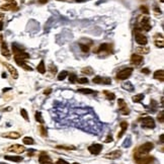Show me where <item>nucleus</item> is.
Listing matches in <instances>:
<instances>
[{"mask_svg":"<svg viewBox=\"0 0 164 164\" xmlns=\"http://www.w3.org/2000/svg\"><path fill=\"white\" fill-rule=\"evenodd\" d=\"M154 145L151 142H147V143H144L143 145H141L140 147H138V149L136 150L135 154H138V155H147L150 152L153 150Z\"/></svg>","mask_w":164,"mask_h":164,"instance_id":"nucleus-1","label":"nucleus"},{"mask_svg":"<svg viewBox=\"0 0 164 164\" xmlns=\"http://www.w3.org/2000/svg\"><path fill=\"white\" fill-rule=\"evenodd\" d=\"M134 159L137 164H151L154 161V157L150 155H138L134 154Z\"/></svg>","mask_w":164,"mask_h":164,"instance_id":"nucleus-2","label":"nucleus"},{"mask_svg":"<svg viewBox=\"0 0 164 164\" xmlns=\"http://www.w3.org/2000/svg\"><path fill=\"white\" fill-rule=\"evenodd\" d=\"M134 69L132 67H128V68L122 69V70L118 71V73L116 74V78L120 80H127L128 78H130L133 73Z\"/></svg>","mask_w":164,"mask_h":164,"instance_id":"nucleus-3","label":"nucleus"},{"mask_svg":"<svg viewBox=\"0 0 164 164\" xmlns=\"http://www.w3.org/2000/svg\"><path fill=\"white\" fill-rule=\"evenodd\" d=\"M142 127L145 129H154L155 128V120L151 116H145L142 118Z\"/></svg>","mask_w":164,"mask_h":164,"instance_id":"nucleus-4","label":"nucleus"},{"mask_svg":"<svg viewBox=\"0 0 164 164\" xmlns=\"http://www.w3.org/2000/svg\"><path fill=\"white\" fill-rule=\"evenodd\" d=\"M118 110H120L124 116H128V114H130V108H128V104L125 100L120 98V99L118 100Z\"/></svg>","mask_w":164,"mask_h":164,"instance_id":"nucleus-5","label":"nucleus"},{"mask_svg":"<svg viewBox=\"0 0 164 164\" xmlns=\"http://www.w3.org/2000/svg\"><path fill=\"white\" fill-rule=\"evenodd\" d=\"M149 21H150V18L148 16H143V17H142L141 21H140V23H139V25H140V27H141L142 31H149L150 29H152V27L150 25Z\"/></svg>","mask_w":164,"mask_h":164,"instance_id":"nucleus-6","label":"nucleus"},{"mask_svg":"<svg viewBox=\"0 0 164 164\" xmlns=\"http://www.w3.org/2000/svg\"><path fill=\"white\" fill-rule=\"evenodd\" d=\"M92 82L96 84H112V79L110 77H101V76H95L92 79Z\"/></svg>","mask_w":164,"mask_h":164,"instance_id":"nucleus-7","label":"nucleus"},{"mask_svg":"<svg viewBox=\"0 0 164 164\" xmlns=\"http://www.w3.org/2000/svg\"><path fill=\"white\" fill-rule=\"evenodd\" d=\"M135 39H136V43H137L138 45H141V46H145L148 43L147 37L141 33H135Z\"/></svg>","mask_w":164,"mask_h":164,"instance_id":"nucleus-8","label":"nucleus"},{"mask_svg":"<svg viewBox=\"0 0 164 164\" xmlns=\"http://www.w3.org/2000/svg\"><path fill=\"white\" fill-rule=\"evenodd\" d=\"M9 152H12V153H15V154H21L25 151V147L22 145H19V144H15V145H12L8 148Z\"/></svg>","mask_w":164,"mask_h":164,"instance_id":"nucleus-9","label":"nucleus"},{"mask_svg":"<svg viewBox=\"0 0 164 164\" xmlns=\"http://www.w3.org/2000/svg\"><path fill=\"white\" fill-rule=\"evenodd\" d=\"M0 9L2 11H8V10H17V5L15 1H10V2L3 4L0 6Z\"/></svg>","mask_w":164,"mask_h":164,"instance_id":"nucleus-10","label":"nucleus"},{"mask_svg":"<svg viewBox=\"0 0 164 164\" xmlns=\"http://www.w3.org/2000/svg\"><path fill=\"white\" fill-rule=\"evenodd\" d=\"M102 150V145L101 144H93V145L88 147V151L93 155H98Z\"/></svg>","mask_w":164,"mask_h":164,"instance_id":"nucleus-11","label":"nucleus"},{"mask_svg":"<svg viewBox=\"0 0 164 164\" xmlns=\"http://www.w3.org/2000/svg\"><path fill=\"white\" fill-rule=\"evenodd\" d=\"M39 162L41 164H53L52 159L47 153H41L39 156Z\"/></svg>","mask_w":164,"mask_h":164,"instance_id":"nucleus-12","label":"nucleus"},{"mask_svg":"<svg viewBox=\"0 0 164 164\" xmlns=\"http://www.w3.org/2000/svg\"><path fill=\"white\" fill-rule=\"evenodd\" d=\"M122 156V151L120 150H114V151H112L110 153H106L104 155V158L106 159H118Z\"/></svg>","mask_w":164,"mask_h":164,"instance_id":"nucleus-13","label":"nucleus"},{"mask_svg":"<svg viewBox=\"0 0 164 164\" xmlns=\"http://www.w3.org/2000/svg\"><path fill=\"white\" fill-rule=\"evenodd\" d=\"M3 65H4V66L6 67L7 69H8L9 73L11 74L12 78H14V79H17V78H18V72H17V70L14 68V67L12 66V65H10L9 63H5V62H3Z\"/></svg>","mask_w":164,"mask_h":164,"instance_id":"nucleus-14","label":"nucleus"},{"mask_svg":"<svg viewBox=\"0 0 164 164\" xmlns=\"http://www.w3.org/2000/svg\"><path fill=\"white\" fill-rule=\"evenodd\" d=\"M95 53H112V46L110 44H102L99 46V48L95 51Z\"/></svg>","mask_w":164,"mask_h":164,"instance_id":"nucleus-15","label":"nucleus"},{"mask_svg":"<svg viewBox=\"0 0 164 164\" xmlns=\"http://www.w3.org/2000/svg\"><path fill=\"white\" fill-rule=\"evenodd\" d=\"M131 63L134 65H140L143 63V56L138 54H133L131 56Z\"/></svg>","mask_w":164,"mask_h":164,"instance_id":"nucleus-16","label":"nucleus"},{"mask_svg":"<svg viewBox=\"0 0 164 164\" xmlns=\"http://www.w3.org/2000/svg\"><path fill=\"white\" fill-rule=\"evenodd\" d=\"M1 54L5 58H10V51L8 50V47H7V44L5 42L1 43Z\"/></svg>","mask_w":164,"mask_h":164,"instance_id":"nucleus-17","label":"nucleus"},{"mask_svg":"<svg viewBox=\"0 0 164 164\" xmlns=\"http://www.w3.org/2000/svg\"><path fill=\"white\" fill-rule=\"evenodd\" d=\"M3 138H7V139H18L20 137V134L17 133V132H8V133H4L2 134Z\"/></svg>","mask_w":164,"mask_h":164,"instance_id":"nucleus-18","label":"nucleus"},{"mask_svg":"<svg viewBox=\"0 0 164 164\" xmlns=\"http://www.w3.org/2000/svg\"><path fill=\"white\" fill-rule=\"evenodd\" d=\"M154 78L159 80L160 82L164 81V71L163 70H157L154 72Z\"/></svg>","mask_w":164,"mask_h":164,"instance_id":"nucleus-19","label":"nucleus"},{"mask_svg":"<svg viewBox=\"0 0 164 164\" xmlns=\"http://www.w3.org/2000/svg\"><path fill=\"white\" fill-rule=\"evenodd\" d=\"M120 129H122V131H120V134H118V138H120L124 134H125L126 130H127L128 127H129V124H128L127 122H122L120 124Z\"/></svg>","mask_w":164,"mask_h":164,"instance_id":"nucleus-20","label":"nucleus"},{"mask_svg":"<svg viewBox=\"0 0 164 164\" xmlns=\"http://www.w3.org/2000/svg\"><path fill=\"white\" fill-rule=\"evenodd\" d=\"M4 158L6 160H10V161H13V162H20L22 161V157H20V156L16 155V156H4Z\"/></svg>","mask_w":164,"mask_h":164,"instance_id":"nucleus-21","label":"nucleus"},{"mask_svg":"<svg viewBox=\"0 0 164 164\" xmlns=\"http://www.w3.org/2000/svg\"><path fill=\"white\" fill-rule=\"evenodd\" d=\"M37 70L39 71L41 74H44V73H46V66H45L44 60H42L41 62H39V64L37 65Z\"/></svg>","mask_w":164,"mask_h":164,"instance_id":"nucleus-22","label":"nucleus"},{"mask_svg":"<svg viewBox=\"0 0 164 164\" xmlns=\"http://www.w3.org/2000/svg\"><path fill=\"white\" fill-rule=\"evenodd\" d=\"M122 87L124 88V89L128 90V91H134V90H135V87H134V85L131 82H125V83L122 85Z\"/></svg>","mask_w":164,"mask_h":164,"instance_id":"nucleus-23","label":"nucleus"},{"mask_svg":"<svg viewBox=\"0 0 164 164\" xmlns=\"http://www.w3.org/2000/svg\"><path fill=\"white\" fill-rule=\"evenodd\" d=\"M35 120H37V122H39V124H42V125L45 122L44 118H43V116H42V112H35Z\"/></svg>","mask_w":164,"mask_h":164,"instance_id":"nucleus-24","label":"nucleus"},{"mask_svg":"<svg viewBox=\"0 0 164 164\" xmlns=\"http://www.w3.org/2000/svg\"><path fill=\"white\" fill-rule=\"evenodd\" d=\"M78 92H80V93H84V94H93V93H95V92H94V90L90 89V88H80V89H78Z\"/></svg>","mask_w":164,"mask_h":164,"instance_id":"nucleus-25","label":"nucleus"},{"mask_svg":"<svg viewBox=\"0 0 164 164\" xmlns=\"http://www.w3.org/2000/svg\"><path fill=\"white\" fill-rule=\"evenodd\" d=\"M144 99V94L143 93H140V94H137V95H134L132 97V100L134 102H140Z\"/></svg>","mask_w":164,"mask_h":164,"instance_id":"nucleus-26","label":"nucleus"},{"mask_svg":"<svg viewBox=\"0 0 164 164\" xmlns=\"http://www.w3.org/2000/svg\"><path fill=\"white\" fill-rule=\"evenodd\" d=\"M22 142L25 145H33L35 144V141H33V139L31 137H24L22 139Z\"/></svg>","mask_w":164,"mask_h":164,"instance_id":"nucleus-27","label":"nucleus"},{"mask_svg":"<svg viewBox=\"0 0 164 164\" xmlns=\"http://www.w3.org/2000/svg\"><path fill=\"white\" fill-rule=\"evenodd\" d=\"M68 75H69V82H70V83H76L77 79H78L77 75L75 74V73H70V74Z\"/></svg>","mask_w":164,"mask_h":164,"instance_id":"nucleus-28","label":"nucleus"},{"mask_svg":"<svg viewBox=\"0 0 164 164\" xmlns=\"http://www.w3.org/2000/svg\"><path fill=\"white\" fill-rule=\"evenodd\" d=\"M81 72L86 75H92L93 74V69H92L91 67H85V68H83L81 70Z\"/></svg>","mask_w":164,"mask_h":164,"instance_id":"nucleus-29","label":"nucleus"},{"mask_svg":"<svg viewBox=\"0 0 164 164\" xmlns=\"http://www.w3.org/2000/svg\"><path fill=\"white\" fill-rule=\"evenodd\" d=\"M137 52L139 54H148L150 52V49L149 48H143V47H139V48L136 49Z\"/></svg>","mask_w":164,"mask_h":164,"instance_id":"nucleus-30","label":"nucleus"},{"mask_svg":"<svg viewBox=\"0 0 164 164\" xmlns=\"http://www.w3.org/2000/svg\"><path fill=\"white\" fill-rule=\"evenodd\" d=\"M68 76V72L67 71H62V72H60L58 74V80H64L66 77Z\"/></svg>","mask_w":164,"mask_h":164,"instance_id":"nucleus-31","label":"nucleus"},{"mask_svg":"<svg viewBox=\"0 0 164 164\" xmlns=\"http://www.w3.org/2000/svg\"><path fill=\"white\" fill-rule=\"evenodd\" d=\"M104 94H105L106 98H108V100H114V98H116V95H114V93H112V92L104 91Z\"/></svg>","mask_w":164,"mask_h":164,"instance_id":"nucleus-32","label":"nucleus"},{"mask_svg":"<svg viewBox=\"0 0 164 164\" xmlns=\"http://www.w3.org/2000/svg\"><path fill=\"white\" fill-rule=\"evenodd\" d=\"M154 44H155V46L157 47V48L162 49V48H163V46H164V44H163V39H161L160 41H159V39H155V41H154Z\"/></svg>","mask_w":164,"mask_h":164,"instance_id":"nucleus-33","label":"nucleus"},{"mask_svg":"<svg viewBox=\"0 0 164 164\" xmlns=\"http://www.w3.org/2000/svg\"><path fill=\"white\" fill-rule=\"evenodd\" d=\"M20 114H21V116H22V118H24L25 120H29V114H27V112L24 110V108H21V110H20Z\"/></svg>","mask_w":164,"mask_h":164,"instance_id":"nucleus-34","label":"nucleus"},{"mask_svg":"<svg viewBox=\"0 0 164 164\" xmlns=\"http://www.w3.org/2000/svg\"><path fill=\"white\" fill-rule=\"evenodd\" d=\"M57 148H59V149H66V150H76V147H74V146H62V145H59V146H57Z\"/></svg>","mask_w":164,"mask_h":164,"instance_id":"nucleus-35","label":"nucleus"},{"mask_svg":"<svg viewBox=\"0 0 164 164\" xmlns=\"http://www.w3.org/2000/svg\"><path fill=\"white\" fill-rule=\"evenodd\" d=\"M140 10H141L144 14H149V13H150L149 8H148L147 6H145V5H142V6H140Z\"/></svg>","mask_w":164,"mask_h":164,"instance_id":"nucleus-36","label":"nucleus"},{"mask_svg":"<svg viewBox=\"0 0 164 164\" xmlns=\"http://www.w3.org/2000/svg\"><path fill=\"white\" fill-rule=\"evenodd\" d=\"M79 46H80L82 52H84V53H88V52H89V47H88V46H86V45H83V44H79Z\"/></svg>","mask_w":164,"mask_h":164,"instance_id":"nucleus-37","label":"nucleus"},{"mask_svg":"<svg viewBox=\"0 0 164 164\" xmlns=\"http://www.w3.org/2000/svg\"><path fill=\"white\" fill-rule=\"evenodd\" d=\"M77 81H78L79 83H81V84L88 83V79L86 78V77H83V78H79V79H77Z\"/></svg>","mask_w":164,"mask_h":164,"instance_id":"nucleus-38","label":"nucleus"},{"mask_svg":"<svg viewBox=\"0 0 164 164\" xmlns=\"http://www.w3.org/2000/svg\"><path fill=\"white\" fill-rule=\"evenodd\" d=\"M130 145H131V139H130V138H128V139L124 142L122 146H124V147H126V148H128V147H130Z\"/></svg>","mask_w":164,"mask_h":164,"instance_id":"nucleus-39","label":"nucleus"},{"mask_svg":"<svg viewBox=\"0 0 164 164\" xmlns=\"http://www.w3.org/2000/svg\"><path fill=\"white\" fill-rule=\"evenodd\" d=\"M39 130H41V134H42V136H44V137H47V130L45 129L43 126L39 128Z\"/></svg>","mask_w":164,"mask_h":164,"instance_id":"nucleus-40","label":"nucleus"},{"mask_svg":"<svg viewBox=\"0 0 164 164\" xmlns=\"http://www.w3.org/2000/svg\"><path fill=\"white\" fill-rule=\"evenodd\" d=\"M49 69H50L51 73H56L57 72V68H56L55 65H50V66H49Z\"/></svg>","mask_w":164,"mask_h":164,"instance_id":"nucleus-41","label":"nucleus"},{"mask_svg":"<svg viewBox=\"0 0 164 164\" xmlns=\"http://www.w3.org/2000/svg\"><path fill=\"white\" fill-rule=\"evenodd\" d=\"M163 116H164L163 112H160V114H158V120H159L160 122H164V120H163Z\"/></svg>","mask_w":164,"mask_h":164,"instance_id":"nucleus-42","label":"nucleus"},{"mask_svg":"<svg viewBox=\"0 0 164 164\" xmlns=\"http://www.w3.org/2000/svg\"><path fill=\"white\" fill-rule=\"evenodd\" d=\"M56 164H69V163L67 161H65V160H63V159H59V160H57Z\"/></svg>","mask_w":164,"mask_h":164,"instance_id":"nucleus-43","label":"nucleus"},{"mask_svg":"<svg viewBox=\"0 0 164 164\" xmlns=\"http://www.w3.org/2000/svg\"><path fill=\"white\" fill-rule=\"evenodd\" d=\"M112 140H114V139H112V136L110 135V136H108V137H106V139H105V141H104V142H105V143H108V142H112Z\"/></svg>","mask_w":164,"mask_h":164,"instance_id":"nucleus-44","label":"nucleus"},{"mask_svg":"<svg viewBox=\"0 0 164 164\" xmlns=\"http://www.w3.org/2000/svg\"><path fill=\"white\" fill-rule=\"evenodd\" d=\"M142 72L145 73V74H149V73H150V70H149L148 68H143V69H142Z\"/></svg>","mask_w":164,"mask_h":164,"instance_id":"nucleus-45","label":"nucleus"},{"mask_svg":"<svg viewBox=\"0 0 164 164\" xmlns=\"http://www.w3.org/2000/svg\"><path fill=\"white\" fill-rule=\"evenodd\" d=\"M51 92H52V89H51V88H49V89L45 90V91H44V94H50Z\"/></svg>","mask_w":164,"mask_h":164,"instance_id":"nucleus-46","label":"nucleus"},{"mask_svg":"<svg viewBox=\"0 0 164 164\" xmlns=\"http://www.w3.org/2000/svg\"><path fill=\"white\" fill-rule=\"evenodd\" d=\"M48 1H49V0H39V2L42 3V4H46Z\"/></svg>","mask_w":164,"mask_h":164,"instance_id":"nucleus-47","label":"nucleus"},{"mask_svg":"<svg viewBox=\"0 0 164 164\" xmlns=\"http://www.w3.org/2000/svg\"><path fill=\"white\" fill-rule=\"evenodd\" d=\"M2 29H3V22L0 20V31H2Z\"/></svg>","mask_w":164,"mask_h":164,"instance_id":"nucleus-48","label":"nucleus"},{"mask_svg":"<svg viewBox=\"0 0 164 164\" xmlns=\"http://www.w3.org/2000/svg\"><path fill=\"white\" fill-rule=\"evenodd\" d=\"M155 11H156V12L161 13V10H160V8H158V7H155Z\"/></svg>","mask_w":164,"mask_h":164,"instance_id":"nucleus-49","label":"nucleus"},{"mask_svg":"<svg viewBox=\"0 0 164 164\" xmlns=\"http://www.w3.org/2000/svg\"><path fill=\"white\" fill-rule=\"evenodd\" d=\"M3 42V35H0V44Z\"/></svg>","mask_w":164,"mask_h":164,"instance_id":"nucleus-50","label":"nucleus"},{"mask_svg":"<svg viewBox=\"0 0 164 164\" xmlns=\"http://www.w3.org/2000/svg\"><path fill=\"white\" fill-rule=\"evenodd\" d=\"M160 140H161V142H163V135L160 136Z\"/></svg>","mask_w":164,"mask_h":164,"instance_id":"nucleus-51","label":"nucleus"},{"mask_svg":"<svg viewBox=\"0 0 164 164\" xmlns=\"http://www.w3.org/2000/svg\"><path fill=\"white\" fill-rule=\"evenodd\" d=\"M77 2H83V1H85V0H76Z\"/></svg>","mask_w":164,"mask_h":164,"instance_id":"nucleus-52","label":"nucleus"},{"mask_svg":"<svg viewBox=\"0 0 164 164\" xmlns=\"http://www.w3.org/2000/svg\"><path fill=\"white\" fill-rule=\"evenodd\" d=\"M160 2H162V3H163V2H164V0H160Z\"/></svg>","mask_w":164,"mask_h":164,"instance_id":"nucleus-53","label":"nucleus"},{"mask_svg":"<svg viewBox=\"0 0 164 164\" xmlns=\"http://www.w3.org/2000/svg\"><path fill=\"white\" fill-rule=\"evenodd\" d=\"M73 164H79V163H77V162H74V163H73Z\"/></svg>","mask_w":164,"mask_h":164,"instance_id":"nucleus-54","label":"nucleus"},{"mask_svg":"<svg viewBox=\"0 0 164 164\" xmlns=\"http://www.w3.org/2000/svg\"><path fill=\"white\" fill-rule=\"evenodd\" d=\"M6 1H10V0H6Z\"/></svg>","mask_w":164,"mask_h":164,"instance_id":"nucleus-55","label":"nucleus"},{"mask_svg":"<svg viewBox=\"0 0 164 164\" xmlns=\"http://www.w3.org/2000/svg\"><path fill=\"white\" fill-rule=\"evenodd\" d=\"M0 164H4V163H0Z\"/></svg>","mask_w":164,"mask_h":164,"instance_id":"nucleus-56","label":"nucleus"},{"mask_svg":"<svg viewBox=\"0 0 164 164\" xmlns=\"http://www.w3.org/2000/svg\"><path fill=\"white\" fill-rule=\"evenodd\" d=\"M59 1H61V0H59Z\"/></svg>","mask_w":164,"mask_h":164,"instance_id":"nucleus-57","label":"nucleus"}]
</instances>
